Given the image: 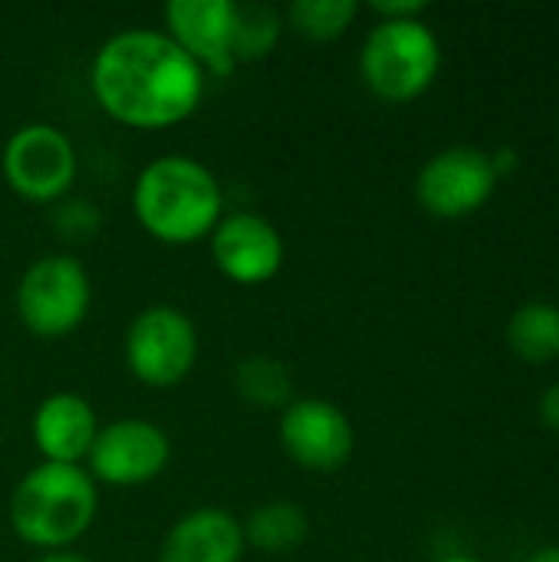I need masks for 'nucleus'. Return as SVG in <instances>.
Listing matches in <instances>:
<instances>
[{
	"mask_svg": "<svg viewBox=\"0 0 559 562\" xmlns=\"http://www.w3.org/2000/svg\"><path fill=\"white\" fill-rule=\"evenodd\" d=\"M208 72L165 30H122L99 43L89 63V92L119 125L158 132L191 119Z\"/></svg>",
	"mask_w": 559,
	"mask_h": 562,
	"instance_id": "obj_1",
	"label": "nucleus"
},
{
	"mask_svg": "<svg viewBox=\"0 0 559 562\" xmlns=\"http://www.w3.org/2000/svg\"><path fill=\"white\" fill-rule=\"evenodd\" d=\"M132 211L142 231L168 247L208 240L224 217L217 175L191 155L148 161L132 184Z\"/></svg>",
	"mask_w": 559,
	"mask_h": 562,
	"instance_id": "obj_2",
	"label": "nucleus"
},
{
	"mask_svg": "<svg viewBox=\"0 0 559 562\" xmlns=\"http://www.w3.org/2000/svg\"><path fill=\"white\" fill-rule=\"evenodd\" d=\"M7 514L26 547L40 553L69 550L99 514V484L79 464L40 461L16 481Z\"/></svg>",
	"mask_w": 559,
	"mask_h": 562,
	"instance_id": "obj_3",
	"label": "nucleus"
},
{
	"mask_svg": "<svg viewBox=\"0 0 559 562\" xmlns=\"http://www.w3.org/2000/svg\"><path fill=\"white\" fill-rule=\"evenodd\" d=\"M441 69V43L425 20H376L359 49L366 89L385 102H412L432 89Z\"/></svg>",
	"mask_w": 559,
	"mask_h": 562,
	"instance_id": "obj_4",
	"label": "nucleus"
},
{
	"mask_svg": "<svg viewBox=\"0 0 559 562\" xmlns=\"http://www.w3.org/2000/svg\"><path fill=\"white\" fill-rule=\"evenodd\" d=\"M13 306L26 333L36 339H63L89 316L92 280L72 254H43L23 270Z\"/></svg>",
	"mask_w": 559,
	"mask_h": 562,
	"instance_id": "obj_5",
	"label": "nucleus"
},
{
	"mask_svg": "<svg viewBox=\"0 0 559 562\" xmlns=\"http://www.w3.org/2000/svg\"><path fill=\"white\" fill-rule=\"evenodd\" d=\"M0 171L16 198L30 204H56L76 184L79 155L72 138L53 122H26L3 142Z\"/></svg>",
	"mask_w": 559,
	"mask_h": 562,
	"instance_id": "obj_6",
	"label": "nucleus"
},
{
	"mask_svg": "<svg viewBox=\"0 0 559 562\" xmlns=\"http://www.w3.org/2000/svg\"><path fill=\"white\" fill-rule=\"evenodd\" d=\"M125 369L148 389L181 385L198 362V329L171 303L145 306L125 329Z\"/></svg>",
	"mask_w": 559,
	"mask_h": 562,
	"instance_id": "obj_7",
	"label": "nucleus"
},
{
	"mask_svg": "<svg viewBox=\"0 0 559 562\" xmlns=\"http://www.w3.org/2000/svg\"><path fill=\"white\" fill-rule=\"evenodd\" d=\"M171 461V438L161 425L148 418H115L99 425L89 448L86 471L96 484L109 487H142L165 474Z\"/></svg>",
	"mask_w": 559,
	"mask_h": 562,
	"instance_id": "obj_8",
	"label": "nucleus"
},
{
	"mask_svg": "<svg viewBox=\"0 0 559 562\" xmlns=\"http://www.w3.org/2000/svg\"><path fill=\"white\" fill-rule=\"evenodd\" d=\"M497 181L501 178L494 175L491 151L474 145H451L422 165L415 178V198L432 217L458 221L481 211L491 201Z\"/></svg>",
	"mask_w": 559,
	"mask_h": 562,
	"instance_id": "obj_9",
	"label": "nucleus"
},
{
	"mask_svg": "<svg viewBox=\"0 0 559 562\" xmlns=\"http://www.w3.org/2000/svg\"><path fill=\"white\" fill-rule=\"evenodd\" d=\"M277 438L283 454L313 474H333L346 468L356 451L349 415L326 398H293L280 412Z\"/></svg>",
	"mask_w": 559,
	"mask_h": 562,
	"instance_id": "obj_10",
	"label": "nucleus"
},
{
	"mask_svg": "<svg viewBox=\"0 0 559 562\" xmlns=\"http://www.w3.org/2000/svg\"><path fill=\"white\" fill-rule=\"evenodd\" d=\"M211 260L237 286H260L270 283L287 260L283 234L254 211L224 214L214 234L208 237Z\"/></svg>",
	"mask_w": 559,
	"mask_h": 562,
	"instance_id": "obj_11",
	"label": "nucleus"
},
{
	"mask_svg": "<svg viewBox=\"0 0 559 562\" xmlns=\"http://www.w3.org/2000/svg\"><path fill=\"white\" fill-rule=\"evenodd\" d=\"M165 33L214 76H231L237 69L234 36H237V3L234 0H171L165 7Z\"/></svg>",
	"mask_w": 559,
	"mask_h": 562,
	"instance_id": "obj_12",
	"label": "nucleus"
},
{
	"mask_svg": "<svg viewBox=\"0 0 559 562\" xmlns=\"http://www.w3.org/2000/svg\"><path fill=\"white\" fill-rule=\"evenodd\" d=\"M99 435L96 408L76 392L46 395L30 418V438L49 464H86L89 448Z\"/></svg>",
	"mask_w": 559,
	"mask_h": 562,
	"instance_id": "obj_13",
	"label": "nucleus"
},
{
	"mask_svg": "<svg viewBox=\"0 0 559 562\" xmlns=\"http://www.w3.org/2000/svg\"><path fill=\"white\" fill-rule=\"evenodd\" d=\"M244 550V524L234 514L198 507L168 527L155 562H241Z\"/></svg>",
	"mask_w": 559,
	"mask_h": 562,
	"instance_id": "obj_14",
	"label": "nucleus"
},
{
	"mask_svg": "<svg viewBox=\"0 0 559 562\" xmlns=\"http://www.w3.org/2000/svg\"><path fill=\"white\" fill-rule=\"evenodd\" d=\"M306 533H310L306 510L290 501H270L244 520V543L267 557L297 553Z\"/></svg>",
	"mask_w": 559,
	"mask_h": 562,
	"instance_id": "obj_15",
	"label": "nucleus"
},
{
	"mask_svg": "<svg viewBox=\"0 0 559 562\" xmlns=\"http://www.w3.org/2000/svg\"><path fill=\"white\" fill-rule=\"evenodd\" d=\"M504 336L517 359H524L530 366L554 362L559 359V306L527 303V306L514 310Z\"/></svg>",
	"mask_w": 559,
	"mask_h": 562,
	"instance_id": "obj_16",
	"label": "nucleus"
},
{
	"mask_svg": "<svg viewBox=\"0 0 559 562\" xmlns=\"http://www.w3.org/2000/svg\"><path fill=\"white\" fill-rule=\"evenodd\" d=\"M237 395L257 408H287L293 402V375L273 356H250L234 369Z\"/></svg>",
	"mask_w": 559,
	"mask_h": 562,
	"instance_id": "obj_17",
	"label": "nucleus"
},
{
	"mask_svg": "<svg viewBox=\"0 0 559 562\" xmlns=\"http://www.w3.org/2000/svg\"><path fill=\"white\" fill-rule=\"evenodd\" d=\"M356 16H359L356 0H293L287 7L283 23H290L306 40L329 43V40H339L353 26Z\"/></svg>",
	"mask_w": 559,
	"mask_h": 562,
	"instance_id": "obj_18",
	"label": "nucleus"
},
{
	"mask_svg": "<svg viewBox=\"0 0 559 562\" xmlns=\"http://www.w3.org/2000/svg\"><path fill=\"white\" fill-rule=\"evenodd\" d=\"M283 30V16L264 3H237V36H234V59L250 63L270 56Z\"/></svg>",
	"mask_w": 559,
	"mask_h": 562,
	"instance_id": "obj_19",
	"label": "nucleus"
},
{
	"mask_svg": "<svg viewBox=\"0 0 559 562\" xmlns=\"http://www.w3.org/2000/svg\"><path fill=\"white\" fill-rule=\"evenodd\" d=\"M376 20H422L428 13L425 0H376L369 3Z\"/></svg>",
	"mask_w": 559,
	"mask_h": 562,
	"instance_id": "obj_20",
	"label": "nucleus"
},
{
	"mask_svg": "<svg viewBox=\"0 0 559 562\" xmlns=\"http://www.w3.org/2000/svg\"><path fill=\"white\" fill-rule=\"evenodd\" d=\"M540 422L559 435V382H554L544 395H540Z\"/></svg>",
	"mask_w": 559,
	"mask_h": 562,
	"instance_id": "obj_21",
	"label": "nucleus"
},
{
	"mask_svg": "<svg viewBox=\"0 0 559 562\" xmlns=\"http://www.w3.org/2000/svg\"><path fill=\"white\" fill-rule=\"evenodd\" d=\"M491 165H494V175L504 178V175H511L514 168H521V155H517V148L504 145V148L491 151Z\"/></svg>",
	"mask_w": 559,
	"mask_h": 562,
	"instance_id": "obj_22",
	"label": "nucleus"
},
{
	"mask_svg": "<svg viewBox=\"0 0 559 562\" xmlns=\"http://www.w3.org/2000/svg\"><path fill=\"white\" fill-rule=\"evenodd\" d=\"M30 562H92L86 560L82 553H72V550H53V553H40L36 560Z\"/></svg>",
	"mask_w": 559,
	"mask_h": 562,
	"instance_id": "obj_23",
	"label": "nucleus"
},
{
	"mask_svg": "<svg viewBox=\"0 0 559 562\" xmlns=\"http://www.w3.org/2000/svg\"><path fill=\"white\" fill-rule=\"evenodd\" d=\"M527 562H559V547H540Z\"/></svg>",
	"mask_w": 559,
	"mask_h": 562,
	"instance_id": "obj_24",
	"label": "nucleus"
},
{
	"mask_svg": "<svg viewBox=\"0 0 559 562\" xmlns=\"http://www.w3.org/2000/svg\"><path fill=\"white\" fill-rule=\"evenodd\" d=\"M438 562H484V560H478V557H468V553H451V557H441Z\"/></svg>",
	"mask_w": 559,
	"mask_h": 562,
	"instance_id": "obj_25",
	"label": "nucleus"
}]
</instances>
